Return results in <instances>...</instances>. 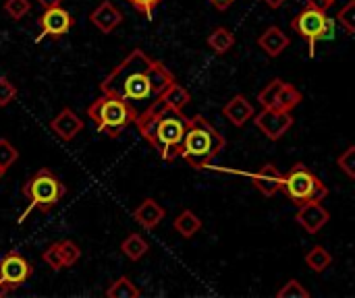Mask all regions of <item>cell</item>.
<instances>
[{
    "mask_svg": "<svg viewBox=\"0 0 355 298\" xmlns=\"http://www.w3.org/2000/svg\"><path fill=\"white\" fill-rule=\"evenodd\" d=\"M56 245H58V251H60V255H62L64 268H71V266H75V263L79 261L81 251H79V247H77L73 241H60V243H56Z\"/></svg>",
    "mask_w": 355,
    "mask_h": 298,
    "instance_id": "cell-26",
    "label": "cell"
},
{
    "mask_svg": "<svg viewBox=\"0 0 355 298\" xmlns=\"http://www.w3.org/2000/svg\"><path fill=\"white\" fill-rule=\"evenodd\" d=\"M208 46H210L216 54H227V52L235 46V35H233L227 27H216V29H212V33L208 35Z\"/></svg>",
    "mask_w": 355,
    "mask_h": 298,
    "instance_id": "cell-21",
    "label": "cell"
},
{
    "mask_svg": "<svg viewBox=\"0 0 355 298\" xmlns=\"http://www.w3.org/2000/svg\"><path fill=\"white\" fill-rule=\"evenodd\" d=\"M64 193H67V189H64V185L60 183V178L54 172H50L48 168L37 170L27 180V185L23 187V195L27 197L29 207L25 209V214H23L21 220H25V216L31 209H35V207L42 209V212H50L62 199Z\"/></svg>",
    "mask_w": 355,
    "mask_h": 298,
    "instance_id": "cell-6",
    "label": "cell"
},
{
    "mask_svg": "<svg viewBox=\"0 0 355 298\" xmlns=\"http://www.w3.org/2000/svg\"><path fill=\"white\" fill-rule=\"evenodd\" d=\"M42 259L48 263V268H52L54 272H60V270H64V261H62V255H60V251H58V245L54 243V245H50L44 253H42Z\"/></svg>",
    "mask_w": 355,
    "mask_h": 298,
    "instance_id": "cell-32",
    "label": "cell"
},
{
    "mask_svg": "<svg viewBox=\"0 0 355 298\" xmlns=\"http://www.w3.org/2000/svg\"><path fill=\"white\" fill-rule=\"evenodd\" d=\"M225 145L227 139L204 116L196 114L189 118L187 133L181 145V158L193 170H204L225 149Z\"/></svg>",
    "mask_w": 355,
    "mask_h": 298,
    "instance_id": "cell-3",
    "label": "cell"
},
{
    "mask_svg": "<svg viewBox=\"0 0 355 298\" xmlns=\"http://www.w3.org/2000/svg\"><path fill=\"white\" fill-rule=\"evenodd\" d=\"M8 290H10V288H8V286H6V284L2 282V278H0V297H4V295H6Z\"/></svg>",
    "mask_w": 355,
    "mask_h": 298,
    "instance_id": "cell-39",
    "label": "cell"
},
{
    "mask_svg": "<svg viewBox=\"0 0 355 298\" xmlns=\"http://www.w3.org/2000/svg\"><path fill=\"white\" fill-rule=\"evenodd\" d=\"M279 298H308L310 297V290L300 282V280H289L279 292H277Z\"/></svg>",
    "mask_w": 355,
    "mask_h": 298,
    "instance_id": "cell-27",
    "label": "cell"
},
{
    "mask_svg": "<svg viewBox=\"0 0 355 298\" xmlns=\"http://www.w3.org/2000/svg\"><path fill=\"white\" fill-rule=\"evenodd\" d=\"M302 104V93L291 85V83H283L279 95H277V102H275V108L277 110H285V112H291L293 108H297Z\"/></svg>",
    "mask_w": 355,
    "mask_h": 298,
    "instance_id": "cell-22",
    "label": "cell"
},
{
    "mask_svg": "<svg viewBox=\"0 0 355 298\" xmlns=\"http://www.w3.org/2000/svg\"><path fill=\"white\" fill-rule=\"evenodd\" d=\"M15 97H17V87L6 77H0V108L8 106Z\"/></svg>",
    "mask_w": 355,
    "mask_h": 298,
    "instance_id": "cell-33",
    "label": "cell"
},
{
    "mask_svg": "<svg viewBox=\"0 0 355 298\" xmlns=\"http://www.w3.org/2000/svg\"><path fill=\"white\" fill-rule=\"evenodd\" d=\"M327 25H329V17L327 10H318L314 6H308L297 12L291 19V27L293 31L308 44L310 48V56H314L316 44L318 41H327Z\"/></svg>",
    "mask_w": 355,
    "mask_h": 298,
    "instance_id": "cell-7",
    "label": "cell"
},
{
    "mask_svg": "<svg viewBox=\"0 0 355 298\" xmlns=\"http://www.w3.org/2000/svg\"><path fill=\"white\" fill-rule=\"evenodd\" d=\"M144 139L160 153L164 162L181 158V145L187 133L189 118L156 100L135 120Z\"/></svg>",
    "mask_w": 355,
    "mask_h": 298,
    "instance_id": "cell-2",
    "label": "cell"
},
{
    "mask_svg": "<svg viewBox=\"0 0 355 298\" xmlns=\"http://www.w3.org/2000/svg\"><path fill=\"white\" fill-rule=\"evenodd\" d=\"M139 12H144L146 17H152V10L162 2V0H129Z\"/></svg>",
    "mask_w": 355,
    "mask_h": 298,
    "instance_id": "cell-34",
    "label": "cell"
},
{
    "mask_svg": "<svg viewBox=\"0 0 355 298\" xmlns=\"http://www.w3.org/2000/svg\"><path fill=\"white\" fill-rule=\"evenodd\" d=\"M89 21L102 33H112L123 23V12L112 2L104 0L102 4H98V8H94V12L89 15Z\"/></svg>",
    "mask_w": 355,
    "mask_h": 298,
    "instance_id": "cell-13",
    "label": "cell"
},
{
    "mask_svg": "<svg viewBox=\"0 0 355 298\" xmlns=\"http://www.w3.org/2000/svg\"><path fill=\"white\" fill-rule=\"evenodd\" d=\"M212 4H214V8H218V10H227L235 0H210Z\"/></svg>",
    "mask_w": 355,
    "mask_h": 298,
    "instance_id": "cell-37",
    "label": "cell"
},
{
    "mask_svg": "<svg viewBox=\"0 0 355 298\" xmlns=\"http://www.w3.org/2000/svg\"><path fill=\"white\" fill-rule=\"evenodd\" d=\"M139 288L125 276H121L116 282H112V286L106 290L108 298H139Z\"/></svg>",
    "mask_w": 355,
    "mask_h": 298,
    "instance_id": "cell-24",
    "label": "cell"
},
{
    "mask_svg": "<svg viewBox=\"0 0 355 298\" xmlns=\"http://www.w3.org/2000/svg\"><path fill=\"white\" fill-rule=\"evenodd\" d=\"M337 164H339V168H341L349 178H354L355 180V145H349V147L337 158Z\"/></svg>",
    "mask_w": 355,
    "mask_h": 298,
    "instance_id": "cell-31",
    "label": "cell"
},
{
    "mask_svg": "<svg viewBox=\"0 0 355 298\" xmlns=\"http://www.w3.org/2000/svg\"><path fill=\"white\" fill-rule=\"evenodd\" d=\"M258 44H260V48H262L268 56L277 58V56H279L281 52H285V48L289 46V35H287L281 27L272 25V27H268V29L260 35Z\"/></svg>",
    "mask_w": 355,
    "mask_h": 298,
    "instance_id": "cell-17",
    "label": "cell"
},
{
    "mask_svg": "<svg viewBox=\"0 0 355 298\" xmlns=\"http://www.w3.org/2000/svg\"><path fill=\"white\" fill-rule=\"evenodd\" d=\"M175 230L183 236V239H191L196 232H200V228H202V220L191 212V209H185V212H181L177 218H175Z\"/></svg>",
    "mask_w": 355,
    "mask_h": 298,
    "instance_id": "cell-20",
    "label": "cell"
},
{
    "mask_svg": "<svg viewBox=\"0 0 355 298\" xmlns=\"http://www.w3.org/2000/svg\"><path fill=\"white\" fill-rule=\"evenodd\" d=\"M171 83H175L173 73L160 60L150 58L144 50L137 48L129 52L104 77L100 89L106 95H114L127 102L139 116V106H144V110L152 106L168 89Z\"/></svg>",
    "mask_w": 355,
    "mask_h": 298,
    "instance_id": "cell-1",
    "label": "cell"
},
{
    "mask_svg": "<svg viewBox=\"0 0 355 298\" xmlns=\"http://www.w3.org/2000/svg\"><path fill=\"white\" fill-rule=\"evenodd\" d=\"M164 216H166L164 207L154 199H144L141 205L135 207V212H133V220L146 230H154L164 220Z\"/></svg>",
    "mask_w": 355,
    "mask_h": 298,
    "instance_id": "cell-16",
    "label": "cell"
},
{
    "mask_svg": "<svg viewBox=\"0 0 355 298\" xmlns=\"http://www.w3.org/2000/svg\"><path fill=\"white\" fill-rule=\"evenodd\" d=\"M40 27H42V35L37 37V41L42 37H60L69 33V29L73 27V17L62 6L46 8L44 15L40 17Z\"/></svg>",
    "mask_w": 355,
    "mask_h": 298,
    "instance_id": "cell-11",
    "label": "cell"
},
{
    "mask_svg": "<svg viewBox=\"0 0 355 298\" xmlns=\"http://www.w3.org/2000/svg\"><path fill=\"white\" fill-rule=\"evenodd\" d=\"M295 222H297L308 234H318V232L331 222V214H329V209L322 205V201H312V203H306V205H300V207H297Z\"/></svg>",
    "mask_w": 355,
    "mask_h": 298,
    "instance_id": "cell-10",
    "label": "cell"
},
{
    "mask_svg": "<svg viewBox=\"0 0 355 298\" xmlns=\"http://www.w3.org/2000/svg\"><path fill=\"white\" fill-rule=\"evenodd\" d=\"M252 183L264 197H272L283 187V172L275 164H264L252 174Z\"/></svg>",
    "mask_w": 355,
    "mask_h": 298,
    "instance_id": "cell-12",
    "label": "cell"
},
{
    "mask_svg": "<svg viewBox=\"0 0 355 298\" xmlns=\"http://www.w3.org/2000/svg\"><path fill=\"white\" fill-rule=\"evenodd\" d=\"M0 278L8 288H17L31 278V266L23 255L12 251L0 259Z\"/></svg>",
    "mask_w": 355,
    "mask_h": 298,
    "instance_id": "cell-9",
    "label": "cell"
},
{
    "mask_svg": "<svg viewBox=\"0 0 355 298\" xmlns=\"http://www.w3.org/2000/svg\"><path fill=\"white\" fill-rule=\"evenodd\" d=\"M19 160V151L10 145L8 139H0V168L8 170Z\"/></svg>",
    "mask_w": 355,
    "mask_h": 298,
    "instance_id": "cell-30",
    "label": "cell"
},
{
    "mask_svg": "<svg viewBox=\"0 0 355 298\" xmlns=\"http://www.w3.org/2000/svg\"><path fill=\"white\" fill-rule=\"evenodd\" d=\"M164 106H168V108H173V110H177V112H183V108L191 102V93L183 87V85H179L177 81L175 83H171L168 85V89L158 97Z\"/></svg>",
    "mask_w": 355,
    "mask_h": 298,
    "instance_id": "cell-18",
    "label": "cell"
},
{
    "mask_svg": "<svg viewBox=\"0 0 355 298\" xmlns=\"http://www.w3.org/2000/svg\"><path fill=\"white\" fill-rule=\"evenodd\" d=\"M283 79H272L260 93H258V102L262 108H275V102H277V95L283 87Z\"/></svg>",
    "mask_w": 355,
    "mask_h": 298,
    "instance_id": "cell-25",
    "label": "cell"
},
{
    "mask_svg": "<svg viewBox=\"0 0 355 298\" xmlns=\"http://www.w3.org/2000/svg\"><path fill=\"white\" fill-rule=\"evenodd\" d=\"M121 251L127 259L131 261H139L148 251H150V245L148 241L141 236V234H129L123 243H121Z\"/></svg>",
    "mask_w": 355,
    "mask_h": 298,
    "instance_id": "cell-19",
    "label": "cell"
},
{
    "mask_svg": "<svg viewBox=\"0 0 355 298\" xmlns=\"http://www.w3.org/2000/svg\"><path fill=\"white\" fill-rule=\"evenodd\" d=\"M29 8H31L29 0H6L4 2V12L15 21L23 19L29 12Z\"/></svg>",
    "mask_w": 355,
    "mask_h": 298,
    "instance_id": "cell-29",
    "label": "cell"
},
{
    "mask_svg": "<svg viewBox=\"0 0 355 298\" xmlns=\"http://www.w3.org/2000/svg\"><path fill=\"white\" fill-rule=\"evenodd\" d=\"M335 19L345 27V31H347V33L355 35V0L347 2V4L339 10V15H337Z\"/></svg>",
    "mask_w": 355,
    "mask_h": 298,
    "instance_id": "cell-28",
    "label": "cell"
},
{
    "mask_svg": "<svg viewBox=\"0 0 355 298\" xmlns=\"http://www.w3.org/2000/svg\"><path fill=\"white\" fill-rule=\"evenodd\" d=\"M37 4L46 10V8H54V6H60L62 0H37Z\"/></svg>",
    "mask_w": 355,
    "mask_h": 298,
    "instance_id": "cell-36",
    "label": "cell"
},
{
    "mask_svg": "<svg viewBox=\"0 0 355 298\" xmlns=\"http://www.w3.org/2000/svg\"><path fill=\"white\" fill-rule=\"evenodd\" d=\"M281 191L293 205H306L312 201H324L329 195V187L302 162L293 164L283 174Z\"/></svg>",
    "mask_w": 355,
    "mask_h": 298,
    "instance_id": "cell-5",
    "label": "cell"
},
{
    "mask_svg": "<svg viewBox=\"0 0 355 298\" xmlns=\"http://www.w3.org/2000/svg\"><path fill=\"white\" fill-rule=\"evenodd\" d=\"M306 263H308V268H310L312 272L322 274L327 268H331V263H333V255H331L324 247L316 245V247H312V249H310V253L306 255Z\"/></svg>",
    "mask_w": 355,
    "mask_h": 298,
    "instance_id": "cell-23",
    "label": "cell"
},
{
    "mask_svg": "<svg viewBox=\"0 0 355 298\" xmlns=\"http://www.w3.org/2000/svg\"><path fill=\"white\" fill-rule=\"evenodd\" d=\"M306 4L318 8V10H329L335 4V0H306Z\"/></svg>",
    "mask_w": 355,
    "mask_h": 298,
    "instance_id": "cell-35",
    "label": "cell"
},
{
    "mask_svg": "<svg viewBox=\"0 0 355 298\" xmlns=\"http://www.w3.org/2000/svg\"><path fill=\"white\" fill-rule=\"evenodd\" d=\"M256 127L270 139V141H279L283 135L289 133V129L293 127V116L291 112L285 110H277V108H264L260 114H256Z\"/></svg>",
    "mask_w": 355,
    "mask_h": 298,
    "instance_id": "cell-8",
    "label": "cell"
},
{
    "mask_svg": "<svg viewBox=\"0 0 355 298\" xmlns=\"http://www.w3.org/2000/svg\"><path fill=\"white\" fill-rule=\"evenodd\" d=\"M52 131L58 135V139L62 141H73L81 131H83V120L71 110V108H64L56 114V118L50 122Z\"/></svg>",
    "mask_w": 355,
    "mask_h": 298,
    "instance_id": "cell-14",
    "label": "cell"
},
{
    "mask_svg": "<svg viewBox=\"0 0 355 298\" xmlns=\"http://www.w3.org/2000/svg\"><path fill=\"white\" fill-rule=\"evenodd\" d=\"M87 116L92 118V122L96 124L100 133L112 139L119 137L131 122L137 120V112L127 102L114 95H106V93H102V97H98L87 108Z\"/></svg>",
    "mask_w": 355,
    "mask_h": 298,
    "instance_id": "cell-4",
    "label": "cell"
},
{
    "mask_svg": "<svg viewBox=\"0 0 355 298\" xmlns=\"http://www.w3.org/2000/svg\"><path fill=\"white\" fill-rule=\"evenodd\" d=\"M4 172H6V170H4V168H0V180H2V176H4Z\"/></svg>",
    "mask_w": 355,
    "mask_h": 298,
    "instance_id": "cell-40",
    "label": "cell"
},
{
    "mask_svg": "<svg viewBox=\"0 0 355 298\" xmlns=\"http://www.w3.org/2000/svg\"><path fill=\"white\" fill-rule=\"evenodd\" d=\"M223 114H225V118L231 122V124H235V127H243L248 120H252L254 116H256V110H254V106H252V102L245 97V95H235V97H231L229 102H227V106L223 108Z\"/></svg>",
    "mask_w": 355,
    "mask_h": 298,
    "instance_id": "cell-15",
    "label": "cell"
},
{
    "mask_svg": "<svg viewBox=\"0 0 355 298\" xmlns=\"http://www.w3.org/2000/svg\"><path fill=\"white\" fill-rule=\"evenodd\" d=\"M264 2H266V6H268V8L277 10V8H281L287 0H264Z\"/></svg>",
    "mask_w": 355,
    "mask_h": 298,
    "instance_id": "cell-38",
    "label": "cell"
}]
</instances>
